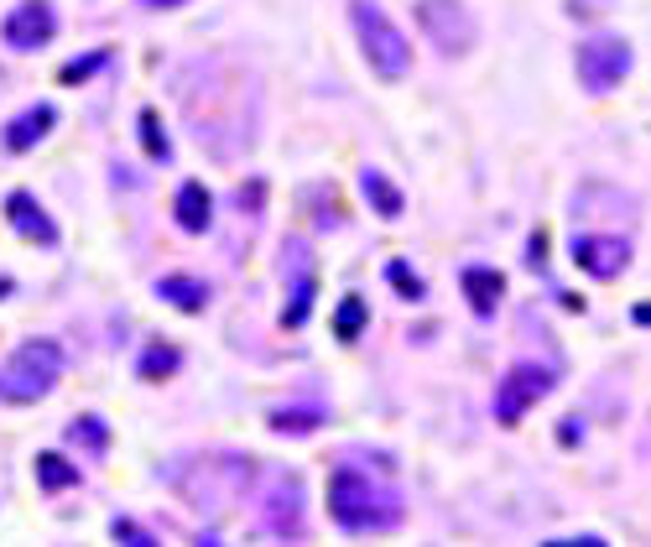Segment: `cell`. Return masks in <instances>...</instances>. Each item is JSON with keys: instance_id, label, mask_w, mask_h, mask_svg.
I'll return each instance as SVG.
<instances>
[{"instance_id": "obj_1", "label": "cell", "mask_w": 651, "mask_h": 547, "mask_svg": "<svg viewBox=\"0 0 651 547\" xmlns=\"http://www.w3.org/2000/svg\"><path fill=\"white\" fill-rule=\"evenodd\" d=\"M328 511H334V522L345 526V532H386V526L401 522V500L396 490L386 485H375L365 470H334L328 479Z\"/></svg>"}, {"instance_id": "obj_2", "label": "cell", "mask_w": 651, "mask_h": 547, "mask_svg": "<svg viewBox=\"0 0 651 547\" xmlns=\"http://www.w3.org/2000/svg\"><path fill=\"white\" fill-rule=\"evenodd\" d=\"M63 376V344L58 339H22L11 360L0 365V402L32 406L43 402L47 391Z\"/></svg>"}, {"instance_id": "obj_3", "label": "cell", "mask_w": 651, "mask_h": 547, "mask_svg": "<svg viewBox=\"0 0 651 547\" xmlns=\"http://www.w3.org/2000/svg\"><path fill=\"white\" fill-rule=\"evenodd\" d=\"M349 22H354V42L365 52V63L375 69V78H407L412 73V48H407V37H401V26L375 5V0H349Z\"/></svg>"}, {"instance_id": "obj_4", "label": "cell", "mask_w": 651, "mask_h": 547, "mask_svg": "<svg viewBox=\"0 0 651 547\" xmlns=\"http://www.w3.org/2000/svg\"><path fill=\"white\" fill-rule=\"evenodd\" d=\"M251 459L240 453H219V459H193L183 475H178V490H183L198 511H225L230 500H240L251 490Z\"/></svg>"}, {"instance_id": "obj_5", "label": "cell", "mask_w": 651, "mask_h": 547, "mask_svg": "<svg viewBox=\"0 0 651 547\" xmlns=\"http://www.w3.org/2000/svg\"><path fill=\"white\" fill-rule=\"evenodd\" d=\"M418 22L443 58H465L474 48V37H480V26H474L465 0H418Z\"/></svg>"}, {"instance_id": "obj_6", "label": "cell", "mask_w": 651, "mask_h": 547, "mask_svg": "<svg viewBox=\"0 0 651 547\" xmlns=\"http://www.w3.org/2000/svg\"><path fill=\"white\" fill-rule=\"evenodd\" d=\"M630 73V42L620 37H589L579 48V84L605 95V89H620Z\"/></svg>"}, {"instance_id": "obj_7", "label": "cell", "mask_w": 651, "mask_h": 547, "mask_svg": "<svg viewBox=\"0 0 651 547\" xmlns=\"http://www.w3.org/2000/svg\"><path fill=\"white\" fill-rule=\"evenodd\" d=\"M547 391H553V370H547V365H511L506 381H501V391H495V417L511 428V423H521Z\"/></svg>"}, {"instance_id": "obj_8", "label": "cell", "mask_w": 651, "mask_h": 547, "mask_svg": "<svg viewBox=\"0 0 651 547\" xmlns=\"http://www.w3.org/2000/svg\"><path fill=\"white\" fill-rule=\"evenodd\" d=\"M261 526L281 537V543H298L303 537V479L298 475H277L272 490L261 500Z\"/></svg>"}, {"instance_id": "obj_9", "label": "cell", "mask_w": 651, "mask_h": 547, "mask_svg": "<svg viewBox=\"0 0 651 547\" xmlns=\"http://www.w3.org/2000/svg\"><path fill=\"white\" fill-rule=\"evenodd\" d=\"M5 42L16 52H37L52 42V32H58V11L47 5V0H22V5H11V16H5Z\"/></svg>"}, {"instance_id": "obj_10", "label": "cell", "mask_w": 651, "mask_h": 547, "mask_svg": "<svg viewBox=\"0 0 651 547\" xmlns=\"http://www.w3.org/2000/svg\"><path fill=\"white\" fill-rule=\"evenodd\" d=\"M574 262L579 271H589L594 282H615L630 266V240L620 235H579L574 240Z\"/></svg>"}, {"instance_id": "obj_11", "label": "cell", "mask_w": 651, "mask_h": 547, "mask_svg": "<svg viewBox=\"0 0 651 547\" xmlns=\"http://www.w3.org/2000/svg\"><path fill=\"white\" fill-rule=\"evenodd\" d=\"M5 215H11V230H16L22 240H32V245H52V240H58V224H52V215H47V209L26 189L5 193Z\"/></svg>"}, {"instance_id": "obj_12", "label": "cell", "mask_w": 651, "mask_h": 547, "mask_svg": "<svg viewBox=\"0 0 651 547\" xmlns=\"http://www.w3.org/2000/svg\"><path fill=\"white\" fill-rule=\"evenodd\" d=\"M172 215H178V224H183L188 235H204V230H209V219H214V198H209V189L188 178L183 189H178V198H172Z\"/></svg>"}, {"instance_id": "obj_13", "label": "cell", "mask_w": 651, "mask_h": 547, "mask_svg": "<svg viewBox=\"0 0 651 547\" xmlns=\"http://www.w3.org/2000/svg\"><path fill=\"white\" fill-rule=\"evenodd\" d=\"M52 125H58V110H52V105H32L26 116H16L5 125V151H32Z\"/></svg>"}, {"instance_id": "obj_14", "label": "cell", "mask_w": 651, "mask_h": 547, "mask_svg": "<svg viewBox=\"0 0 651 547\" xmlns=\"http://www.w3.org/2000/svg\"><path fill=\"white\" fill-rule=\"evenodd\" d=\"M465 292H469V303H474V313L490 318V313L501 308L506 277H501V271H490V266H469V271H465Z\"/></svg>"}, {"instance_id": "obj_15", "label": "cell", "mask_w": 651, "mask_h": 547, "mask_svg": "<svg viewBox=\"0 0 651 547\" xmlns=\"http://www.w3.org/2000/svg\"><path fill=\"white\" fill-rule=\"evenodd\" d=\"M178 365H183V350L167 344V339H152L136 355V376L141 381H167V376H178Z\"/></svg>"}, {"instance_id": "obj_16", "label": "cell", "mask_w": 651, "mask_h": 547, "mask_svg": "<svg viewBox=\"0 0 651 547\" xmlns=\"http://www.w3.org/2000/svg\"><path fill=\"white\" fill-rule=\"evenodd\" d=\"M157 297L172 303V308H183V313H204L209 282H198V277H162V282H157Z\"/></svg>"}, {"instance_id": "obj_17", "label": "cell", "mask_w": 651, "mask_h": 547, "mask_svg": "<svg viewBox=\"0 0 651 547\" xmlns=\"http://www.w3.org/2000/svg\"><path fill=\"white\" fill-rule=\"evenodd\" d=\"M360 189H365V198H371V209L381 219H401V209H407V204H401V189H396V183H386L375 167H365V172H360Z\"/></svg>"}, {"instance_id": "obj_18", "label": "cell", "mask_w": 651, "mask_h": 547, "mask_svg": "<svg viewBox=\"0 0 651 547\" xmlns=\"http://www.w3.org/2000/svg\"><path fill=\"white\" fill-rule=\"evenodd\" d=\"M37 479H43V490H73L79 470L69 459H58V453H37Z\"/></svg>"}, {"instance_id": "obj_19", "label": "cell", "mask_w": 651, "mask_h": 547, "mask_svg": "<svg viewBox=\"0 0 651 547\" xmlns=\"http://www.w3.org/2000/svg\"><path fill=\"white\" fill-rule=\"evenodd\" d=\"M365 318H371L365 297H354V292H349L345 303H339V313H334V333L349 344V339H360V333H365Z\"/></svg>"}, {"instance_id": "obj_20", "label": "cell", "mask_w": 651, "mask_h": 547, "mask_svg": "<svg viewBox=\"0 0 651 547\" xmlns=\"http://www.w3.org/2000/svg\"><path fill=\"white\" fill-rule=\"evenodd\" d=\"M318 423H324V412H313V406H308V412H298V406L272 412V428H277V433H313Z\"/></svg>"}, {"instance_id": "obj_21", "label": "cell", "mask_w": 651, "mask_h": 547, "mask_svg": "<svg viewBox=\"0 0 651 547\" xmlns=\"http://www.w3.org/2000/svg\"><path fill=\"white\" fill-rule=\"evenodd\" d=\"M69 438H73V443H84V449H94V453L110 449V433H105V423H99V417H79V423L69 428Z\"/></svg>"}, {"instance_id": "obj_22", "label": "cell", "mask_w": 651, "mask_h": 547, "mask_svg": "<svg viewBox=\"0 0 651 547\" xmlns=\"http://www.w3.org/2000/svg\"><path fill=\"white\" fill-rule=\"evenodd\" d=\"M141 142H146V151L157 157V162H167V136H162V120H157V110H141Z\"/></svg>"}, {"instance_id": "obj_23", "label": "cell", "mask_w": 651, "mask_h": 547, "mask_svg": "<svg viewBox=\"0 0 651 547\" xmlns=\"http://www.w3.org/2000/svg\"><path fill=\"white\" fill-rule=\"evenodd\" d=\"M308 308H313V282H303L298 292H292V303H287V313H281V324H287V329H298V324L308 318Z\"/></svg>"}, {"instance_id": "obj_24", "label": "cell", "mask_w": 651, "mask_h": 547, "mask_svg": "<svg viewBox=\"0 0 651 547\" xmlns=\"http://www.w3.org/2000/svg\"><path fill=\"white\" fill-rule=\"evenodd\" d=\"M116 543L120 547H157V537H152L146 526H136L131 516H120V522H116Z\"/></svg>"}, {"instance_id": "obj_25", "label": "cell", "mask_w": 651, "mask_h": 547, "mask_svg": "<svg viewBox=\"0 0 651 547\" xmlns=\"http://www.w3.org/2000/svg\"><path fill=\"white\" fill-rule=\"evenodd\" d=\"M386 277H391V287H401V297H407V303H418V297H422V282H418V277H412V271H407L401 262L386 266Z\"/></svg>"}, {"instance_id": "obj_26", "label": "cell", "mask_w": 651, "mask_h": 547, "mask_svg": "<svg viewBox=\"0 0 651 547\" xmlns=\"http://www.w3.org/2000/svg\"><path fill=\"white\" fill-rule=\"evenodd\" d=\"M99 63H105V52H89V58L69 63V69H63V84H79V78H89V73L99 69Z\"/></svg>"}, {"instance_id": "obj_27", "label": "cell", "mask_w": 651, "mask_h": 547, "mask_svg": "<svg viewBox=\"0 0 651 547\" xmlns=\"http://www.w3.org/2000/svg\"><path fill=\"white\" fill-rule=\"evenodd\" d=\"M547 547H605L600 537H568V543H547Z\"/></svg>"}, {"instance_id": "obj_28", "label": "cell", "mask_w": 651, "mask_h": 547, "mask_svg": "<svg viewBox=\"0 0 651 547\" xmlns=\"http://www.w3.org/2000/svg\"><path fill=\"white\" fill-rule=\"evenodd\" d=\"M630 318H636V324H651V303H636V308H630Z\"/></svg>"}, {"instance_id": "obj_29", "label": "cell", "mask_w": 651, "mask_h": 547, "mask_svg": "<svg viewBox=\"0 0 651 547\" xmlns=\"http://www.w3.org/2000/svg\"><path fill=\"white\" fill-rule=\"evenodd\" d=\"M141 5H152V11H172V5H183V0H141Z\"/></svg>"}, {"instance_id": "obj_30", "label": "cell", "mask_w": 651, "mask_h": 547, "mask_svg": "<svg viewBox=\"0 0 651 547\" xmlns=\"http://www.w3.org/2000/svg\"><path fill=\"white\" fill-rule=\"evenodd\" d=\"M11 292H16V287H11V282H5V277H0V297H11Z\"/></svg>"}]
</instances>
